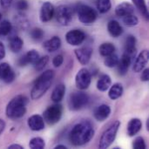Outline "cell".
<instances>
[{
    "label": "cell",
    "instance_id": "obj_1",
    "mask_svg": "<svg viewBox=\"0 0 149 149\" xmlns=\"http://www.w3.org/2000/svg\"><path fill=\"white\" fill-rule=\"evenodd\" d=\"M94 135L93 125L88 121L80 122L73 127L69 134V140L73 146H83L88 143Z\"/></svg>",
    "mask_w": 149,
    "mask_h": 149
},
{
    "label": "cell",
    "instance_id": "obj_2",
    "mask_svg": "<svg viewBox=\"0 0 149 149\" xmlns=\"http://www.w3.org/2000/svg\"><path fill=\"white\" fill-rule=\"evenodd\" d=\"M55 73L52 70H47L44 72L34 82L33 87L31 92V98L33 100L42 98L48 89L51 87Z\"/></svg>",
    "mask_w": 149,
    "mask_h": 149
},
{
    "label": "cell",
    "instance_id": "obj_3",
    "mask_svg": "<svg viewBox=\"0 0 149 149\" xmlns=\"http://www.w3.org/2000/svg\"><path fill=\"white\" fill-rule=\"evenodd\" d=\"M28 99L24 95L14 97L6 107V115L10 119H19L26 113V105Z\"/></svg>",
    "mask_w": 149,
    "mask_h": 149
},
{
    "label": "cell",
    "instance_id": "obj_4",
    "mask_svg": "<svg viewBox=\"0 0 149 149\" xmlns=\"http://www.w3.org/2000/svg\"><path fill=\"white\" fill-rule=\"evenodd\" d=\"M120 127V122L119 120L114 121L112 123L102 134L100 140V144H99V148L106 149L108 148L115 141V138L117 136V133L119 131V128Z\"/></svg>",
    "mask_w": 149,
    "mask_h": 149
},
{
    "label": "cell",
    "instance_id": "obj_5",
    "mask_svg": "<svg viewBox=\"0 0 149 149\" xmlns=\"http://www.w3.org/2000/svg\"><path fill=\"white\" fill-rule=\"evenodd\" d=\"M77 13L79 20L84 24H92L97 19L96 11L86 4H79L77 7Z\"/></svg>",
    "mask_w": 149,
    "mask_h": 149
},
{
    "label": "cell",
    "instance_id": "obj_6",
    "mask_svg": "<svg viewBox=\"0 0 149 149\" xmlns=\"http://www.w3.org/2000/svg\"><path fill=\"white\" fill-rule=\"evenodd\" d=\"M89 101V97L86 93L74 92L72 93L68 100L69 107L72 111H78L85 107Z\"/></svg>",
    "mask_w": 149,
    "mask_h": 149
},
{
    "label": "cell",
    "instance_id": "obj_7",
    "mask_svg": "<svg viewBox=\"0 0 149 149\" xmlns=\"http://www.w3.org/2000/svg\"><path fill=\"white\" fill-rule=\"evenodd\" d=\"M62 112V107L57 103L56 105H52L45 109L43 113V119L48 125H54L60 120Z\"/></svg>",
    "mask_w": 149,
    "mask_h": 149
},
{
    "label": "cell",
    "instance_id": "obj_8",
    "mask_svg": "<svg viewBox=\"0 0 149 149\" xmlns=\"http://www.w3.org/2000/svg\"><path fill=\"white\" fill-rule=\"evenodd\" d=\"M54 15L56 16L57 21L64 26L69 25L72 20V11L67 5H59L56 9Z\"/></svg>",
    "mask_w": 149,
    "mask_h": 149
},
{
    "label": "cell",
    "instance_id": "obj_9",
    "mask_svg": "<svg viewBox=\"0 0 149 149\" xmlns=\"http://www.w3.org/2000/svg\"><path fill=\"white\" fill-rule=\"evenodd\" d=\"M91 79L92 78H91L90 72L86 68H82L76 74V78H75L76 86L79 90H86L89 87L91 84Z\"/></svg>",
    "mask_w": 149,
    "mask_h": 149
},
{
    "label": "cell",
    "instance_id": "obj_10",
    "mask_svg": "<svg viewBox=\"0 0 149 149\" xmlns=\"http://www.w3.org/2000/svg\"><path fill=\"white\" fill-rule=\"evenodd\" d=\"M66 42L71 45H79L86 39V34L81 30H72L65 35Z\"/></svg>",
    "mask_w": 149,
    "mask_h": 149
},
{
    "label": "cell",
    "instance_id": "obj_11",
    "mask_svg": "<svg viewBox=\"0 0 149 149\" xmlns=\"http://www.w3.org/2000/svg\"><path fill=\"white\" fill-rule=\"evenodd\" d=\"M77 59L81 65H87L93 55V49L89 46L76 49L74 52Z\"/></svg>",
    "mask_w": 149,
    "mask_h": 149
},
{
    "label": "cell",
    "instance_id": "obj_12",
    "mask_svg": "<svg viewBox=\"0 0 149 149\" xmlns=\"http://www.w3.org/2000/svg\"><path fill=\"white\" fill-rule=\"evenodd\" d=\"M55 14L54 6L50 2H45L42 4L40 10V20L43 23L49 22Z\"/></svg>",
    "mask_w": 149,
    "mask_h": 149
},
{
    "label": "cell",
    "instance_id": "obj_13",
    "mask_svg": "<svg viewBox=\"0 0 149 149\" xmlns=\"http://www.w3.org/2000/svg\"><path fill=\"white\" fill-rule=\"evenodd\" d=\"M16 78L15 72L11 69L9 64L2 63L0 64V79L5 83H11Z\"/></svg>",
    "mask_w": 149,
    "mask_h": 149
},
{
    "label": "cell",
    "instance_id": "obj_14",
    "mask_svg": "<svg viewBox=\"0 0 149 149\" xmlns=\"http://www.w3.org/2000/svg\"><path fill=\"white\" fill-rule=\"evenodd\" d=\"M149 59V52L148 50H144L142 51L139 56L137 57L134 64V67L133 70L135 72H141L147 65V64L148 63Z\"/></svg>",
    "mask_w": 149,
    "mask_h": 149
},
{
    "label": "cell",
    "instance_id": "obj_15",
    "mask_svg": "<svg viewBox=\"0 0 149 149\" xmlns=\"http://www.w3.org/2000/svg\"><path fill=\"white\" fill-rule=\"evenodd\" d=\"M28 127L32 131H41L45 128V120L42 116L34 114L28 119Z\"/></svg>",
    "mask_w": 149,
    "mask_h": 149
},
{
    "label": "cell",
    "instance_id": "obj_16",
    "mask_svg": "<svg viewBox=\"0 0 149 149\" xmlns=\"http://www.w3.org/2000/svg\"><path fill=\"white\" fill-rule=\"evenodd\" d=\"M38 58H39L38 52L35 50H31V51H29L27 53H25L24 56H22L18 59L17 64L20 66H25L28 64H34Z\"/></svg>",
    "mask_w": 149,
    "mask_h": 149
},
{
    "label": "cell",
    "instance_id": "obj_17",
    "mask_svg": "<svg viewBox=\"0 0 149 149\" xmlns=\"http://www.w3.org/2000/svg\"><path fill=\"white\" fill-rule=\"evenodd\" d=\"M132 61H133V58L124 52L122 57H121V58H120V60H119L118 65H117L118 72H119L120 75L124 76V75H126L127 73L128 68H129Z\"/></svg>",
    "mask_w": 149,
    "mask_h": 149
},
{
    "label": "cell",
    "instance_id": "obj_18",
    "mask_svg": "<svg viewBox=\"0 0 149 149\" xmlns=\"http://www.w3.org/2000/svg\"><path fill=\"white\" fill-rule=\"evenodd\" d=\"M136 38L133 35H129L126 39L125 44V53L130 56L133 59L135 58L137 50H136Z\"/></svg>",
    "mask_w": 149,
    "mask_h": 149
},
{
    "label": "cell",
    "instance_id": "obj_19",
    "mask_svg": "<svg viewBox=\"0 0 149 149\" xmlns=\"http://www.w3.org/2000/svg\"><path fill=\"white\" fill-rule=\"evenodd\" d=\"M110 113H111L110 107L108 105L103 104L98 107L94 111V118L98 121H104L110 116Z\"/></svg>",
    "mask_w": 149,
    "mask_h": 149
},
{
    "label": "cell",
    "instance_id": "obj_20",
    "mask_svg": "<svg viewBox=\"0 0 149 149\" xmlns=\"http://www.w3.org/2000/svg\"><path fill=\"white\" fill-rule=\"evenodd\" d=\"M134 12V7L127 2L121 3L119 5H117V7L115 8V14L120 17H122L128 14H133Z\"/></svg>",
    "mask_w": 149,
    "mask_h": 149
},
{
    "label": "cell",
    "instance_id": "obj_21",
    "mask_svg": "<svg viewBox=\"0 0 149 149\" xmlns=\"http://www.w3.org/2000/svg\"><path fill=\"white\" fill-rule=\"evenodd\" d=\"M60 46H61V39L57 36L52 37V38L46 40L43 44V47L47 52H53L58 51L60 48Z\"/></svg>",
    "mask_w": 149,
    "mask_h": 149
},
{
    "label": "cell",
    "instance_id": "obj_22",
    "mask_svg": "<svg viewBox=\"0 0 149 149\" xmlns=\"http://www.w3.org/2000/svg\"><path fill=\"white\" fill-rule=\"evenodd\" d=\"M142 127V122L140 119H132L127 124V134L132 137L137 134Z\"/></svg>",
    "mask_w": 149,
    "mask_h": 149
},
{
    "label": "cell",
    "instance_id": "obj_23",
    "mask_svg": "<svg viewBox=\"0 0 149 149\" xmlns=\"http://www.w3.org/2000/svg\"><path fill=\"white\" fill-rule=\"evenodd\" d=\"M65 86L64 84L58 85L52 93V96H51L52 100L54 103H59L63 100L65 96Z\"/></svg>",
    "mask_w": 149,
    "mask_h": 149
},
{
    "label": "cell",
    "instance_id": "obj_24",
    "mask_svg": "<svg viewBox=\"0 0 149 149\" xmlns=\"http://www.w3.org/2000/svg\"><path fill=\"white\" fill-rule=\"evenodd\" d=\"M107 29H108L109 33L113 38L120 37L122 34V32H123V29H122L121 25L116 20H111V21H109L108 22V24H107Z\"/></svg>",
    "mask_w": 149,
    "mask_h": 149
},
{
    "label": "cell",
    "instance_id": "obj_25",
    "mask_svg": "<svg viewBox=\"0 0 149 149\" xmlns=\"http://www.w3.org/2000/svg\"><path fill=\"white\" fill-rule=\"evenodd\" d=\"M111 83L112 81L110 76L107 74H103L100 76V78L97 82V89L100 92H106L111 86Z\"/></svg>",
    "mask_w": 149,
    "mask_h": 149
},
{
    "label": "cell",
    "instance_id": "obj_26",
    "mask_svg": "<svg viewBox=\"0 0 149 149\" xmlns=\"http://www.w3.org/2000/svg\"><path fill=\"white\" fill-rule=\"evenodd\" d=\"M109 93H108V96L111 100H117L119 98H120L123 94V86L121 84L116 83L113 86H112L111 87H109Z\"/></svg>",
    "mask_w": 149,
    "mask_h": 149
},
{
    "label": "cell",
    "instance_id": "obj_27",
    "mask_svg": "<svg viewBox=\"0 0 149 149\" xmlns=\"http://www.w3.org/2000/svg\"><path fill=\"white\" fill-rule=\"evenodd\" d=\"M23 45L24 42L23 40L17 37V36H13L10 38V42H9V45H10V49L11 52H18L21 51V49L23 48Z\"/></svg>",
    "mask_w": 149,
    "mask_h": 149
},
{
    "label": "cell",
    "instance_id": "obj_28",
    "mask_svg": "<svg viewBox=\"0 0 149 149\" xmlns=\"http://www.w3.org/2000/svg\"><path fill=\"white\" fill-rule=\"evenodd\" d=\"M136 8L139 10V11L141 13V15L145 17L146 20H148L149 13L148 10V6L146 4L145 0H132Z\"/></svg>",
    "mask_w": 149,
    "mask_h": 149
},
{
    "label": "cell",
    "instance_id": "obj_29",
    "mask_svg": "<svg viewBox=\"0 0 149 149\" xmlns=\"http://www.w3.org/2000/svg\"><path fill=\"white\" fill-rule=\"evenodd\" d=\"M100 54L103 57H107L108 55H111L114 53L115 52V46L112 43H104L102 44L99 48Z\"/></svg>",
    "mask_w": 149,
    "mask_h": 149
},
{
    "label": "cell",
    "instance_id": "obj_30",
    "mask_svg": "<svg viewBox=\"0 0 149 149\" xmlns=\"http://www.w3.org/2000/svg\"><path fill=\"white\" fill-rule=\"evenodd\" d=\"M96 6L100 13H107L112 7L111 0H97Z\"/></svg>",
    "mask_w": 149,
    "mask_h": 149
},
{
    "label": "cell",
    "instance_id": "obj_31",
    "mask_svg": "<svg viewBox=\"0 0 149 149\" xmlns=\"http://www.w3.org/2000/svg\"><path fill=\"white\" fill-rule=\"evenodd\" d=\"M12 30L11 24L7 20H3L0 22V38L6 37L10 34Z\"/></svg>",
    "mask_w": 149,
    "mask_h": 149
},
{
    "label": "cell",
    "instance_id": "obj_32",
    "mask_svg": "<svg viewBox=\"0 0 149 149\" xmlns=\"http://www.w3.org/2000/svg\"><path fill=\"white\" fill-rule=\"evenodd\" d=\"M14 21H15V24H17V26L19 27L20 29L24 30V29L28 28V26H29V21L24 17V15H22V14L17 15L14 17Z\"/></svg>",
    "mask_w": 149,
    "mask_h": 149
},
{
    "label": "cell",
    "instance_id": "obj_33",
    "mask_svg": "<svg viewBox=\"0 0 149 149\" xmlns=\"http://www.w3.org/2000/svg\"><path fill=\"white\" fill-rule=\"evenodd\" d=\"M118 62H119L118 56L115 53H113V54L108 55V56L106 57L105 61H104V64H105L106 66H107L109 68H113V67L117 66Z\"/></svg>",
    "mask_w": 149,
    "mask_h": 149
},
{
    "label": "cell",
    "instance_id": "obj_34",
    "mask_svg": "<svg viewBox=\"0 0 149 149\" xmlns=\"http://www.w3.org/2000/svg\"><path fill=\"white\" fill-rule=\"evenodd\" d=\"M29 147L31 149H43L45 147V143L42 138L35 137L30 141Z\"/></svg>",
    "mask_w": 149,
    "mask_h": 149
},
{
    "label": "cell",
    "instance_id": "obj_35",
    "mask_svg": "<svg viewBox=\"0 0 149 149\" xmlns=\"http://www.w3.org/2000/svg\"><path fill=\"white\" fill-rule=\"evenodd\" d=\"M122 19L124 24L127 26H135L139 24V19L135 15H134V13L122 17Z\"/></svg>",
    "mask_w": 149,
    "mask_h": 149
},
{
    "label": "cell",
    "instance_id": "obj_36",
    "mask_svg": "<svg viewBox=\"0 0 149 149\" xmlns=\"http://www.w3.org/2000/svg\"><path fill=\"white\" fill-rule=\"evenodd\" d=\"M49 61L48 56H44L42 58H39L35 63H34V68L37 72H41L44 70V68L46 66L47 63Z\"/></svg>",
    "mask_w": 149,
    "mask_h": 149
},
{
    "label": "cell",
    "instance_id": "obj_37",
    "mask_svg": "<svg viewBox=\"0 0 149 149\" xmlns=\"http://www.w3.org/2000/svg\"><path fill=\"white\" fill-rule=\"evenodd\" d=\"M31 37L34 40H41L44 37V31L40 28H34L31 31Z\"/></svg>",
    "mask_w": 149,
    "mask_h": 149
},
{
    "label": "cell",
    "instance_id": "obj_38",
    "mask_svg": "<svg viewBox=\"0 0 149 149\" xmlns=\"http://www.w3.org/2000/svg\"><path fill=\"white\" fill-rule=\"evenodd\" d=\"M133 148L134 149H146L147 146L142 137H137L133 142Z\"/></svg>",
    "mask_w": 149,
    "mask_h": 149
},
{
    "label": "cell",
    "instance_id": "obj_39",
    "mask_svg": "<svg viewBox=\"0 0 149 149\" xmlns=\"http://www.w3.org/2000/svg\"><path fill=\"white\" fill-rule=\"evenodd\" d=\"M15 7L18 10H25L28 9L29 4L26 0H17L15 3Z\"/></svg>",
    "mask_w": 149,
    "mask_h": 149
},
{
    "label": "cell",
    "instance_id": "obj_40",
    "mask_svg": "<svg viewBox=\"0 0 149 149\" xmlns=\"http://www.w3.org/2000/svg\"><path fill=\"white\" fill-rule=\"evenodd\" d=\"M63 62H64V58H63V56H62V55H58V56H56V57L53 58V60H52V65H53L55 67H59V66L63 64Z\"/></svg>",
    "mask_w": 149,
    "mask_h": 149
},
{
    "label": "cell",
    "instance_id": "obj_41",
    "mask_svg": "<svg viewBox=\"0 0 149 149\" xmlns=\"http://www.w3.org/2000/svg\"><path fill=\"white\" fill-rule=\"evenodd\" d=\"M142 73H141V79L144 82H147L149 80V69L148 68H146V69H143L142 70Z\"/></svg>",
    "mask_w": 149,
    "mask_h": 149
},
{
    "label": "cell",
    "instance_id": "obj_42",
    "mask_svg": "<svg viewBox=\"0 0 149 149\" xmlns=\"http://www.w3.org/2000/svg\"><path fill=\"white\" fill-rule=\"evenodd\" d=\"M12 3V0H0V3H1V6L3 8V9H8L10 4Z\"/></svg>",
    "mask_w": 149,
    "mask_h": 149
},
{
    "label": "cell",
    "instance_id": "obj_43",
    "mask_svg": "<svg viewBox=\"0 0 149 149\" xmlns=\"http://www.w3.org/2000/svg\"><path fill=\"white\" fill-rule=\"evenodd\" d=\"M5 56V48L4 45L0 42V60L3 59Z\"/></svg>",
    "mask_w": 149,
    "mask_h": 149
},
{
    "label": "cell",
    "instance_id": "obj_44",
    "mask_svg": "<svg viewBox=\"0 0 149 149\" xmlns=\"http://www.w3.org/2000/svg\"><path fill=\"white\" fill-rule=\"evenodd\" d=\"M8 148L10 149H23L24 148L22 147V146H20V145H17V144H13V145H10V146H9V148Z\"/></svg>",
    "mask_w": 149,
    "mask_h": 149
},
{
    "label": "cell",
    "instance_id": "obj_45",
    "mask_svg": "<svg viewBox=\"0 0 149 149\" xmlns=\"http://www.w3.org/2000/svg\"><path fill=\"white\" fill-rule=\"evenodd\" d=\"M5 127V123L3 120H0V134L3 133V131L4 130Z\"/></svg>",
    "mask_w": 149,
    "mask_h": 149
},
{
    "label": "cell",
    "instance_id": "obj_46",
    "mask_svg": "<svg viewBox=\"0 0 149 149\" xmlns=\"http://www.w3.org/2000/svg\"><path fill=\"white\" fill-rule=\"evenodd\" d=\"M55 149H66V147L64 145H58L55 147Z\"/></svg>",
    "mask_w": 149,
    "mask_h": 149
},
{
    "label": "cell",
    "instance_id": "obj_47",
    "mask_svg": "<svg viewBox=\"0 0 149 149\" xmlns=\"http://www.w3.org/2000/svg\"><path fill=\"white\" fill-rule=\"evenodd\" d=\"M147 130L149 131V120H148V121H147Z\"/></svg>",
    "mask_w": 149,
    "mask_h": 149
},
{
    "label": "cell",
    "instance_id": "obj_48",
    "mask_svg": "<svg viewBox=\"0 0 149 149\" xmlns=\"http://www.w3.org/2000/svg\"><path fill=\"white\" fill-rule=\"evenodd\" d=\"M2 21V15H1V13H0V22Z\"/></svg>",
    "mask_w": 149,
    "mask_h": 149
}]
</instances>
